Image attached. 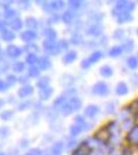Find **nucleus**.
<instances>
[{"label":"nucleus","mask_w":138,"mask_h":155,"mask_svg":"<svg viewBox=\"0 0 138 155\" xmlns=\"http://www.w3.org/2000/svg\"><path fill=\"white\" fill-rule=\"evenodd\" d=\"M135 8H136V4L133 1H127V0L117 1L114 7L111 9V16L117 18V17L121 16L122 14H125V12L132 14Z\"/></svg>","instance_id":"1"},{"label":"nucleus","mask_w":138,"mask_h":155,"mask_svg":"<svg viewBox=\"0 0 138 155\" xmlns=\"http://www.w3.org/2000/svg\"><path fill=\"white\" fill-rule=\"evenodd\" d=\"M103 58V52L102 51H95L90 55L88 58L82 59V61L81 62V67L84 69L90 68L93 64L97 63L99 60H101Z\"/></svg>","instance_id":"2"},{"label":"nucleus","mask_w":138,"mask_h":155,"mask_svg":"<svg viewBox=\"0 0 138 155\" xmlns=\"http://www.w3.org/2000/svg\"><path fill=\"white\" fill-rule=\"evenodd\" d=\"M110 92V89H109V86L106 82L104 81H99L97 82L96 84L93 85L92 87V93L94 95H97V96H107Z\"/></svg>","instance_id":"3"},{"label":"nucleus","mask_w":138,"mask_h":155,"mask_svg":"<svg viewBox=\"0 0 138 155\" xmlns=\"http://www.w3.org/2000/svg\"><path fill=\"white\" fill-rule=\"evenodd\" d=\"M95 139L97 140L99 143H101L104 146H107V143L111 140V134H110V131L107 126L101 127L100 129H98L97 132L94 136Z\"/></svg>","instance_id":"4"},{"label":"nucleus","mask_w":138,"mask_h":155,"mask_svg":"<svg viewBox=\"0 0 138 155\" xmlns=\"http://www.w3.org/2000/svg\"><path fill=\"white\" fill-rule=\"evenodd\" d=\"M126 142L128 146L138 148V124H135L131 130L127 132Z\"/></svg>","instance_id":"5"},{"label":"nucleus","mask_w":138,"mask_h":155,"mask_svg":"<svg viewBox=\"0 0 138 155\" xmlns=\"http://www.w3.org/2000/svg\"><path fill=\"white\" fill-rule=\"evenodd\" d=\"M43 45V49L47 53H50L52 55H58L60 52L62 51L61 48H60L59 44H57L56 41H43L42 42Z\"/></svg>","instance_id":"6"},{"label":"nucleus","mask_w":138,"mask_h":155,"mask_svg":"<svg viewBox=\"0 0 138 155\" xmlns=\"http://www.w3.org/2000/svg\"><path fill=\"white\" fill-rule=\"evenodd\" d=\"M93 149L90 147V145L86 141L82 142L76 147L71 155H92Z\"/></svg>","instance_id":"7"},{"label":"nucleus","mask_w":138,"mask_h":155,"mask_svg":"<svg viewBox=\"0 0 138 155\" xmlns=\"http://www.w3.org/2000/svg\"><path fill=\"white\" fill-rule=\"evenodd\" d=\"M103 31V26L100 23H94L90 25L86 30V33L90 36H100Z\"/></svg>","instance_id":"8"},{"label":"nucleus","mask_w":138,"mask_h":155,"mask_svg":"<svg viewBox=\"0 0 138 155\" xmlns=\"http://www.w3.org/2000/svg\"><path fill=\"white\" fill-rule=\"evenodd\" d=\"M129 92H130V88L126 82L121 81L117 84V87H115V94H117V96H126Z\"/></svg>","instance_id":"9"},{"label":"nucleus","mask_w":138,"mask_h":155,"mask_svg":"<svg viewBox=\"0 0 138 155\" xmlns=\"http://www.w3.org/2000/svg\"><path fill=\"white\" fill-rule=\"evenodd\" d=\"M44 6H46V11L49 12L52 11H61L65 6V2L61 1V0H56V1H52V2H50V3L46 4Z\"/></svg>","instance_id":"10"},{"label":"nucleus","mask_w":138,"mask_h":155,"mask_svg":"<svg viewBox=\"0 0 138 155\" xmlns=\"http://www.w3.org/2000/svg\"><path fill=\"white\" fill-rule=\"evenodd\" d=\"M34 92V88L31 85H24L23 87H21L18 90V96L21 97V98H25V97H28L32 95Z\"/></svg>","instance_id":"11"},{"label":"nucleus","mask_w":138,"mask_h":155,"mask_svg":"<svg viewBox=\"0 0 138 155\" xmlns=\"http://www.w3.org/2000/svg\"><path fill=\"white\" fill-rule=\"evenodd\" d=\"M99 112L100 110L98 106H96V104H89L85 109V116L88 117V118H95L99 114Z\"/></svg>","instance_id":"12"},{"label":"nucleus","mask_w":138,"mask_h":155,"mask_svg":"<svg viewBox=\"0 0 138 155\" xmlns=\"http://www.w3.org/2000/svg\"><path fill=\"white\" fill-rule=\"evenodd\" d=\"M121 47L125 53H131L133 50L135 49V41L132 38H130V37H127V38H125L122 41Z\"/></svg>","instance_id":"13"},{"label":"nucleus","mask_w":138,"mask_h":155,"mask_svg":"<svg viewBox=\"0 0 138 155\" xmlns=\"http://www.w3.org/2000/svg\"><path fill=\"white\" fill-rule=\"evenodd\" d=\"M68 106L70 109L72 110V112H75V111H79V109L82 107V99L77 96H72L71 98L67 101Z\"/></svg>","instance_id":"14"},{"label":"nucleus","mask_w":138,"mask_h":155,"mask_svg":"<svg viewBox=\"0 0 138 155\" xmlns=\"http://www.w3.org/2000/svg\"><path fill=\"white\" fill-rule=\"evenodd\" d=\"M6 54L11 58H18L22 54V50L16 45H9L6 48Z\"/></svg>","instance_id":"15"},{"label":"nucleus","mask_w":138,"mask_h":155,"mask_svg":"<svg viewBox=\"0 0 138 155\" xmlns=\"http://www.w3.org/2000/svg\"><path fill=\"white\" fill-rule=\"evenodd\" d=\"M76 59H77V52L75 51V50H70V51H68L64 55L63 62H64V64L68 65V64L73 63Z\"/></svg>","instance_id":"16"},{"label":"nucleus","mask_w":138,"mask_h":155,"mask_svg":"<svg viewBox=\"0 0 138 155\" xmlns=\"http://www.w3.org/2000/svg\"><path fill=\"white\" fill-rule=\"evenodd\" d=\"M99 74L102 78L108 79V78H111L114 76V68L108 64H104L99 68Z\"/></svg>","instance_id":"17"},{"label":"nucleus","mask_w":138,"mask_h":155,"mask_svg":"<svg viewBox=\"0 0 138 155\" xmlns=\"http://www.w3.org/2000/svg\"><path fill=\"white\" fill-rule=\"evenodd\" d=\"M53 93H54V88H52V87L49 86V87H46V88L39 90L38 95L41 101H47L49 98H51Z\"/></svg>","instance_id":"18"},{"label":"nucleus","mask_w":138,"mask_h":155,"mask_svg":"<svg viewBox=\"0 0 138 155\" xmlns=\"http://www.w3.org/2000/svg\"><path fill=\"white\" fill-rule=\"evenodd\" d=\"M126 65L131 71H136L138 68V58L137 56H128L126 59Z\"/></svg>","instance_id":"19"},{"label":"nucleus","mask_w":138,"mask_h":155,"mask_svg":"<svg viewBox=\"0 0 138 155\" xmlns=\"http://www.w3.org/2000/svg\"><path fill=\"white\" fill-rule=\"evenodd\" d=\"M134 20V17H133L132 14L130 12H125V14H122L121 16H119L117 18V24H127V23H130Z\"/></svg>","instance_id":"20"},{"label":"nucleus","mask_w":138,"mask_h":155,"mask_svg":"<svg viewBox=\"0 0 138 155\" xmlns=\"http://www.w3.org/2000/svg\"><path fill=\"white\" fill-rule=\"evenodd\" d=\"M36 37H37L36 33H35L34 31H32V30H26V31H24L23 33L21 34L22 41L25 42L33 41L34 39H36Z\"/></svg>","instance_id":"21"},{"label":"nucleus","mask_w":138,"mask_h":155,"mask_svg":"<svg viewBox=\"0 0 138 155\" xmlns=\"http://www.w3.org/2000/svg\"><path fill=\"white\" fill-rule=\"evenodd\" d=\"M51 66H52L51 59H50L47 56H42V57L39 58V60H38V67L40 69H42V71H47V69H49Z\"/></svg>","instance_id":"22"},{"label":"nucleus","mask_w":138,"mask_h":155,"mask_svg":"<svg viewBox=\"0 0 138 155\" xmlns=\"http://www.w3.org/2000/svg\"><path fill=\"white\" fill-rule=\"evenodd\" d=\"M64 151V143L63 142H56L51 148L52 155H61Z\"/></svg>","instance_id":"23"},{"label":"nucleus","mask_w":138,"mask_h":155,"mask_svg":"<svg viewBox=\"0 0 138 155\" xmlns=\"http://www.w3.org/2000/svg\"><path fill=\"white\" fill-rule=\"evenodd\" d=\"M124 51H123V48L121 46H114L109 49L108 51V56L111 57V58H117V57H121Z\"/></svg>","instance_id":"24"},{"label":"nucleus","mask_w":138,"mask_h":155,"mask_svg":"<svg viewBox=\"0 0 138 155\" xmlns=\"http://www.w3.org/2000/svg\"><path fill=\"white\" fill-rule=\"evenodd\" d=\"M7 25H8L12 30L18 31V30L22 29V27H23V22H22V20L20 18H14V19L9 20Z\"/></svg>","instance_id":"25"},{"label":"nucleus","mask_w":138,"mask_h":155,"mask_svg":"<svg viewBox=\"0 0 138 155\" xmlns=\"http://www.w3.org/2000/svg\"><path fill=\"white\" fill-rule=\"evenodd\" d=\"M43 35L47 37V41H55L57 38V32L54 28H47L43 30Z\"/></svg>","instance_id":"26"},{"label":"nucleus","mask_w":138,"mask_h":155,"mask_svg":"<svg viewBox=\"0 0 138 155\" xmlns=\"http://www.w3.org/2000/svg\"><path fill=\"white\" fill-rule=\"evenodd\" d=\"M112 38L115 39V41H123L125 38H126V31L125 29L123 28H117L115 29L112 33Z\"/></svg>","instance_id":"27"},{"label":"nucleus","mask_w":138,"mask_h":155,"mask_svg":"<svg viewBox=\"0 0 138 155\" xmlns=\"http://www.w3.org/2000/svg\"><path fill=\"white\" fill-rule=\"evenodd\" d=\"M61 20L65 24H71L74 20V12L72 11H66L62 14Z\"/></svg>","instance_id":"28"},{"label":"nucleus","mask_w":138,"mask_h":155,"mask_svg":"<svg viewBox=\"0 0 138 155\" xmlns=\"http://www.w3.org/2000/svg\"><path fill=\"white\" fill-rule=\"evenodd\" d=\"M25 24H26L27 28L32 30V31H33L34 29H37V27H38V22H37V20L33 18V17H27Z\"/></svg>","instance_id":"29"},{"label":"nucleus","mask_w":138,"mask_h":155,"mask_svg":"<svg viewBox=\"0 0 138 155\" xmlns=\"http://www.w3.org/2000/svg\"><path fill=\"white\" fill-rule=\"evenodd\" d=\"M67 101H67V98H66V96H65V95L59 96L54 102V107H55V109H57V110H59V111H61L62 107L65 106V104H66Z\"/></svg>","instance_id":"30"},{"label":"nucleus","mask_w":138,"mask_h":155,"mask_svg":"<svg viewBox=\"0 0 138 155\" xmlns=\"http://www.w3.org/2000/svg\"><path fill=\"white\" fill-rule=\"evenodd\" d=\"M1 38L4 41H11L16 38V34L11 30H4L3 32H1Z\"/></svg>","instance_id":"31"},{"label":"nucleus","mask_w":138,"mask_h":155,"mask_svg":"<svg viewBox=\"0 0 138 155\" xmlns=\"http://www.w3.org/2000/svg\"><path fill=\"white\" fill-rule=\"evenodd\" d=\"M82 130H85L84 127L79 125V124H76V123L72 124V125L70 126V128H69V132H70V134H71L72 137L79 136V134H81Z\"/></svg>","instance_id":"32"},{"label":"nucleus","mask_w":138,"mask_h":155,"mask_svg":"<svg viewBox=\"0 0 138 155\" xmlns=\"http://www.w3.org/2000/svg\"><path fill=\"white\" fill-rule=\"evenodd\" d=\"M70 42L75 45V46H79V45H82V42H84V38H82V36L81 34L75 32V33L72 34L71 37H70Z\"/></svg>","instance_id":"33"},{"label":"nucleus","mask_w":138,"mask_h":155,"mask_svg":"<svg viewBox=\"0 0 138 155\" xmlns=\"http://www.w3.org/2000/svg\"><path fill=\"white\" fill-rule=\"evenodd\" d=\"M50 84V79L47 77H41L40 79H38V81L36 82V86L39 89H43L46 87H49Z\"/></svg>","instance_id":"34"},{"label":"nucleus","mask_w":138,"mask_h":155,"mask_svg":"<svg viewBox=\"0 0 138 155\" xmlns=\"http://www.w3.org/2000/svg\"><path fill=\"white\" fill-rule=\"evenodd\" d=\"M74 121L76 124H79V125H81L84 127L85 130H88L87 127H89V124L87 123V121L85 120V118L82 116H81V115H77V116L74 117Z\"/></svg>","instance_id":"35"},{"label":"nucleus","mask_w":138,"mask_h":155,"mask_svg":"<svg viewBox=\"0 0 138 155\" xmlns=\"http://www.w3.org/2000/svg\"><path fill=\"white\" fill-rule=\"evenodd\" d=\"M82 1H79V0H70L68 1V5L72 11H77L82 6Z\"/></svg>","instance_id":"36"},{"label":"nucleus","mask_w":138,"mask_h":155,"mask_svg":"<svg viewBox=\"0 0 138 155\" xmlns=\"http://www.w3.org/2000/svg\"><path fill=\"white\" fill-rule=\"evenodd\" d=\"M28 74L32 78H36L40 74V68L36 65H32L29 67L28 69Z\"/></svg>","instance_id":"37"},{"label":"nucleus","mask_w":138,"mask_h":155,"mask_svg":"<svg viewBox=\"0 0 138 155\" xmlns=\"http://www.w3.org/2000/svg\"><path fill=\"white\" fill-rule=\"evenodd\" d=\"M26 62L28 64H30V65H34V64H36V63H38V60H39V58L38 57L36 56L35 54H28L26 56Z\"/></svg>","instance_id":"38"},{"label":"nucleus","mask_w":138,"mask_h":155,"mask_svg":"<svg viewBox=\"0 0 138 155\" xmlns=\"http://www.w3.org/2000/svg\"><path fill=\"white\" fill-rule=\"evenodd\" d=\"M109 154H110V151L106 150L102 146L98 147V148H95L92 152V155H109Z\"/></svg>","instance_id":"39"},{"label":"nucleus","mask_w":138,"mask_h":155,"mask_svg":"<svg viewBox=\"0 0 138 155\" xmlns=\"http://www.w3.org/2000/svg\"><path fill=\"white\" fill-rule=\"evenodd\" d=\"M16 15H17L16 11L11 8V7H7V8H5V11L3 12V16L5 17L6 19H9V20L16 18Z\"/></svg>","instance_id":"40"},{"label":"nucleus","mask_w":138,"mask_h":155,"mask_svg":"<svg viewBox=\"0 0 138 155\" xmlns=\"http://www.w3.org/2000/svg\"><path fill=\"white\" fill-rule=\"evenodd\" d=\"M25 69V64L24 62L21 61H17L12 64V71L14 72H22Z\"/></svg>","instance_id":"41"},{"label":"nucleus","mask_w":138,"mask_h":155,"mask_svg":"<svg viewBox=\"0 0 138 155\" xmlns=\"http://www.w3.org/2000/svg\"><path fill=\"white\" fill-rule=\"evenodd\" d=\"M14 111H11V110L3 111V112L0 113V118H1L2 120H4V121H8V120L14 116Z\"/></svg>","instance_id":"42"},{"label":"nucleus","mask_w":138,"mask_h":155,"mask_svg":"<svg viewBox=\"0 0 138 155\" xmlns=\"http://www.w3.org/2000/svg\"><path fill=\"white\" fill-rule=\"evenodd\" d=\"M130 84H131L134 88H138V74L137 72H133L131 76H130Z\"/></svg>","instance_id":"43"},{"label":"nucleus","mask_w":138,"mask_h":155,"mask_svg":"<svg viewBox=\"0 0 138 155\" xmlns=\"http://www.w3.org/2000/svg\"><path fill=\"white\" fill-rule=\"evenodd\" d=\"M25 155H43V151L38 148H33L30 149L27 153H25Z\"/></svg>","instance_id":"44"},{"label":"nucleus","mask_w":138,"mask_h":155,"mask_svg":"<svg viewBox=\"0 0 138 155\" xmlns=\"http://www.w3.org/2000/svg\"><path fill=\"white\" fill-rule=\"evenodd\" d=\"M17 81H18V79H17V77L16 76H14V74H8V76L6 77V83L11 86V85H14L17 83Z\"/></svg>","instance_id":"45"},{"label":"nucleus","mask_w":138,"mask_h":155,"mask_svg":"<svg viewBox=\"0 0 138 155\" xmlns=\"http://www.w3.org/2000/svg\"><path fill=\"white\" fill-rule=\"evenodd\" d=\"M8 88H9V85L7 84L5 81H2V80L0 79V92L6 91V90H8Z\"/></svg>","instance_id":"46"},{"label":"nucleus","mask_w":138,"mask_h":155,"mask_svg":"<svg viewBox=\"0 0 138 155\" xmlns=\"http://www.w3.org/2000/svg\"><path fill=\"white\" fill-rule=\"evenodd\" d=\"M25 50L29 52L28 54H31V50H34V52H37V51H38V48H37L36 45L31 44V45H27V46L25 47Z\"/></svg>","instance_id":"47"},{"label":"nucleus","mask_w":138,"mask_h":155,"mask_svg":"<svg viewBox=\"0 0 138 155\" xmlns=\"http://www.w3.org/2000/svg\"><path fill=\"white\" fill-rule=\"evenodd\" d=\"M29 107H30V101H24V102H21V104L18 106V109L23 111V110L28 109Z\"/></svg>","instance_id":"48"},{"label":"nucleus","mask_w":138,"mask_h":155,"mask_svg":"<svg viewBox=\"0 0 138 155\" xmlns=\"http://www.w3.org/2000/svg\"><path fill=\"white\" fill-rule=\"evenodd\" d=\"M59 46L61 50H66L68 49V46H69V42L66 41V39H62L61 41L59 42Z\"/></svg>","instance_id":"49"},{"label":"nucleus","mask_w":138,"mask_h":155,"mask_svg":"<svg viewBox=\"0 0 138 155\" xmlns=\"http://www.w3.org/2000/svg\"><path fill=\"white\" fill-rule=\"evenodd\" d=\"M114 106L112 104V102H107V104H106V112L108 114H111V113H114Z\"/></svg>","instance_id":"50"},{"label":"nucleus","mask_w":138,"mask_h":155,"mask_svg":"<svg viewBox=\"0 0 138 155\" xmlns=\"http://www.w3.org/2000/svg\"><path fill=\"white\" fill-rule=\"evenodd\" d=\"M8 132L9 131L7 127H2V128H0V137H6Z\"/></svg>","instance_id":"51"},{"label":"nucleus","mask_w":138,"mask_h":155,"mask_svg":"<svg viewBox=\"0 0 138 155\" xmlns=\"http://www.w3.org/2000/svg\"><path fill=\"white\" fill-rule=\"evenodd\" d=\"M19 5H20V7H22V8L26 9L30 6V2L29 1H20Z\"/></svg>","instance_id":"52"},{"label":"nucleus","mask_w":138,"mask_h":155,"mask_svg":"<svg viewBox=\"0 0 138 155\" xmlns=\"http://www.w3.org/2000/svg\"><path fill=\"white\" fill-rule=\"evenodd\" d=\"M58 21H59V17H57V16H54V18H51L50 19V21H49V23L50 24H54V23H58Z\"/></svg>","instance_id":"53"},{"label":"nucleus","mask_w":138,"mask_h":155,"mask_svg":"<svg viewBox=\"0 0 138 155\" xmlns=\"http://www.w3.org/2000/svg\"><path fill=\"white\" fill-rule=\"evenodd\" d=\"M4 26H5V23L0 20V31H1V32H3L4 30H5V29H4Z\"/></svg>","instance_id":"54"},{"label":"nucleus","mask_w":138,"mask_h":155,"mask_svg":"<svg viewBox=\"0 0 138 155\" xmlns=\"http://www.w3.org/2000/svg\"><path fill=\"white\" fill-rule=\"evenodd\" d=\"M27 78H28V77H21V78L19 79V81H20V82H22V83H24V82H27V81L29 80V79H27Z\"/></svg>","instance_id":"55"},{"label":"nucleus","mask_w":138,"mask_h":155,"mask_svg":"<svg viewBox=\"0 0 138 155\" xmlns=\"http://www.w3.org/2000/svg\"><path fill=\"white\" fill-rule=\"evenodd\" d=\"M5 104V101H4V99H2V98H0V110L3 107V106Z\"/></svg>","instance_id":"56"},{"label":"nucleus","mask_w":138,"mask_h":155,"mask_svg":"<svg viewBox=\"0 0 138 155\" xmlns=\"http://www.w3.org/2000/svg\"><path fill=\"white\" fill-rule=\"evenodd\" d=\"M109 155H122V153H112V152H110Z\"/></svg>","instance_id":"57"},{"label":"nucleus","mask_w":138,"mask_h":155,"mask_svg":"<svg viewBox=\"0 0 138 155\" xmlns=\"http://www.w3.org/2000/svg\"><path fill=\"white\" fill-rule=\"evenodd\" d=\"M135 33H136V35L138 36V27H137V28H136V31H135Z\"/></svg>","instance_id":"58"},{"label":"nucleus","mask_w":138,"mask_h":155,"mask_svg":"<svg viewBox=\"0 0 138 155\" xmlns=\"http://www.w3.org/2000/svg\"><path fill=\"white\" fill-rule=\"evenodd\" d=\"M0 155H6V154L4 152H0Z\"/></svg>","instance_id":"59"},{"label":"nucleus","mask_w":138,"mask_h":155,"mask_svg":"<svg viewBox=\"0 0 138 155\" xmlns=\"http://www.w3.org/2000/svg\"><path fill=\"white\" fill-rule=\"evenodd\" d=\"M11 155H18V153H11Z\"/></svg>","instance_id":"60"},{"label":"nucleus","mask_w":138,"mask_h":155,"mask_svg":"<svg viewBox=\"0 0 138 155\" xmlns=\"http://www.w3.org/2000/svg\"><path fill=\"white\" fill-rule=\"evenodd\" d=\"M0 53H1V47H0Z\"/></svg>","instance_id":"61"},{"label":"nucleus","mask_w":138,"mask_h":155,"mask_svg":"<svg viewBox=\"0 0 138 155\" xmlns=\"http://www.w3.org/2000/svg\"><path fill=\"white\" fill-rule=\"evenodd\" d=\"M137 58H138V52H137Z\"/></svg>","instance_id":"62"}]
</instances>
